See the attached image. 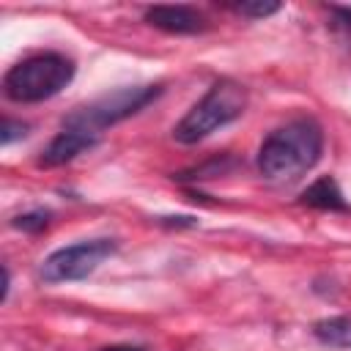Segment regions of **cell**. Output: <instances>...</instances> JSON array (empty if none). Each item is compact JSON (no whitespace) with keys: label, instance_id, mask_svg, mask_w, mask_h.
<instances>
[{"label":"cell","instance_id":"ba28073f","mask_svg":"<svg viewBox=\"0 0 351 351\" xmlns=\"http://www.w3.org/2000/svg\"><path fill=\"white\" fill-rule=\"evenodd\" d=\"M299 203H304L310 208H321V211H348V203L332 176H321L318 181H313L299 195Z\"/></svg>","mask_w":351,"mask_h":351},{"label":"cell","instance_id":"3957f363","mask_svg":"<svg viewBox=\"0 0 351 351\" xmlns=\"http://www.w3.org/2000/svg\"><path fill=\"white\" fill-rule=\"evenodd\" d=\"M244 107H247V90H244V85L230 82V80H219L176 123L173 137L178 143H184V145H195V143L206 140L208 134H214L217 129L228 126L230 121L241 118Z\"/></svg>","mask_w":351,"mask_h":351},{"label":"cell","instance_id":"8992f818","mask_svg":"<svg viewBox=\"0 0 351 351\" xmlns=\"http://www.w3.org/2000/svg\"><path fill=\"white\" fill-rule=\"evenodd\" d=\"M96 134H88V132H80V129H60L55 137H52V143L41 151V156H38V165L41 167H58V165H66V162H71V159H77L82 151H88V148H93L96 145Z\"/></svg>","mask_w":351,"mask_h":351},{"label":"cell","instance_id":"9c48e42d","mask_svg":"<svg viewBox=\"0 0 351 351\" xmlns=\"http://www.w3.org/2000/svg\"><path fill=\"white\" fill-rule=\"evenodd\" d=\"M313 335L335 348H351V315H332L321 318L313 326Z\"/></svg>","mask_w":351,"mask_h":351},{"label":"cell","instance_id":"5b68a950","mask_svg":"<svg viewBox=\"0 0 351 351\" xmlns=\"http://www.w3.org/2000/svg\"><path fill=\"white\" fill-rule=\"evenodd\" d=\"M115 241L112 239H85L69 247H60L55 252H49L41 261V280L44 282H74V280H85L88 274H93L112 252H115Z\"/></svg>","mask_w":351,"mask_h":351},{"label":"cell","instance_id":"7a4b0ae2","mask_svg":"<svg viewBox=\"0 0 351 351\" xmlns=\"http://www.w3.org/2000/svg\"><path fill=\"white\" fill-rule=\"evenodd\" d=\"M74 80L71 58L60 52H38L14 63L3 77V93L19 104H36L58 96Z\"/></svg>","mask_w":351,"mask_h":351},{"label":"cell","instance_id":"30bf717a","mask_svg":"<svg viewBox=\"0 0 351 351\" xmlns=\"http://www.w3.org/2000/svg\"><path fill=\"white\" fill-rule=\"evenodd\" d=\"M47 222H49V211L47 208H33V211H25V214L11 219V225L16 230H25V233H38V230L47 228Z\"/></svg>","mask_w":351,"mask_h":351},{"label":"cell","instance_id":"7c38bea8","mask_svg":"<svg viewBox=\"0 0 351 351\" xmlns=\"http://www.w3.org/2000/svg\"><path fill=\"white\" fill-rule=\"evenodd\" d=\"M25 134H27V123L14 121V118H5L3 121V129H0V143L3 145H11L14 140H22Z\"/></svg>","mask_w":351,"mask_h":351},{"label":"cell","instance_id":"52a82bcc","mask_svg":"<svg viewBox=\"0 0 351 351\" xmlns=\"http://www.w3.org/2000/svg\"><path fill=\"white\" fill-rule=\"evenodd\" d=\"M145 22L165 33H200L206 27V16L189 5H151Z\"/></svg>","mask_w":351,"mask_h":351},{"label":"cell","instance_id":"8fae6325","mask_svg":"<svg viewBox=\"0 0 351 351\" xmlns=\"http://www.w3.org/2000/svg\"><path fill=\"white\" fill-rule=\"evenodd\" d=\"M236 11L244 14V16H252V19H263V16H271L280 11V3L274 0H252V3H236Z\"/></svg>","mask_w":351,"mask_h":351},{"label":"cell","instance_id":"4fadbf2b","mask_svg":"<svg viewBox=\"0 0 351 351\" xmlns=\"http://www.w3.org/2000/svg\"><path fill=\"white\" fill-rule=\"evenodd\" d=\"M332 14H335V30L351 47V8H332Z\"/></svg>","mask_w":351,"mask_h":351},{"label":"cell","instance_id":"6da1fadb","mask_svg":"<svg viewBox=\"0 0 351 351\" xmlns=\"http://www.w3.org/2000/svg\"><path fill=\"white\" fill-rule=\"evenodd\" d=\"M324 151V132L313 118H296L274 129L258 148V170L269 181H296L313 170Z\"/></svg>","mask_w":351,"mask_h":351},{"label":"cell","instance_id":"5bb4252c","mask_svg":"<svg viewBox=\"0 0 351 351\" xmlns=\"http://www.w3.org/2000/svg\"><path fill=\"white\" fill-rule=\"evenodd\" d=\"M99 351H145L143 346H104Z\"/></svg>","mask_w":351,"mask_h":351},{"label":"cell","instance_id":"277c9868","mask_svg":"<svg viewBox=\"0 0 351 351\" xmlns=\"http://www.w3.org/2000/svg\"><path fill=\"white\" fill-rule=\"evenodd\" d=\"M159 93H162V85H129V88L110 90V93L77 107L74 112H69L63 118V126L66 129H80V132H88V134L99 137L107 126H115L123 118L140 112Z\"/></svg>","mask_w":351,"mask_h":351}]
</instances>
